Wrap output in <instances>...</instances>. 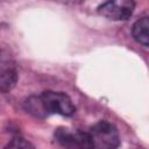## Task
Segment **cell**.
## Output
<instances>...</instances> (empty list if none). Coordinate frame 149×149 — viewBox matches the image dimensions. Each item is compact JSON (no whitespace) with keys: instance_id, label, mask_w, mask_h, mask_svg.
<instances>
[{"instance_id":"obj_1","label":"cell","mask_w":149,"mask_h":149,"mask_svg":"<svg viewBox=\"0 0 149 149\" xmlns=\"http://www.w3.org/2000/svg\"><path fill=\"white\" fill-rule=\"evenodd\" d=\"M91 139L92 148L99 149H113L119 147L120 136L116 127L108 121H99L93 125L87 132Z\"/></svg>"},{"instance_id":"obj_2","label":"cell","mask_w":149,"mask_h":149,"mask_svg":"<svg viewBox=\"0 0 149 149\" xmlns=\"http://www.w3.org/2000/svg\"><path fill=\"white\" fill-rule=\"evenodd\" d=\"M40 98L47 116L51 114L71 116L76 112V107L71 98L63 92L44 91L40 94Z\"/></svg>"},{"instance_id":"obj_3","label":"cell","mask_w":149,"mask_h":149,"mask_svg":"<svg viewBox=\"0 0 149 149\" xmlns=\"http://www.w3.org/2000/svg\"><path fill=\"white\" fill-rule=\"evenodd\" d=\"M17 83V66L7 50H0V92L12 91Z\"/></svg>"},{"instance_id":"obj_4","label":"cell","mask_w":149,"mask_h":149,"mask_svg":"<svg viewBox=\"0 0 149 149\" xmlns=\"http://www.w3.org/2000/svg\"><path fill=\"white\" fill-rule=\"evenodd\" d=\"M135 8L134 0H106L98 7L100 15L113 20L121 21L130 17Z\"/></svg>"},{"instance_id":"obj_5","label":"cell","mask_w":149,"mask_h":149,"mask_svg":"<svg viewBox=\"0 0 149 149\" xmlns=\"http://www.w3.org/2000/svg\"><path fill=\"white\" fill-rule=\"evenodd\" d=\"M55 139L62 147L65 148H79V149L92 148L88 133H84L80 130L58 128L55 132Z\"/></svg>"},{"instance_id":"obj_6","label":"cell","mask_w":149,"mask_h":149,"mask_svg":"<svg viewBox=\"0 0 149 149\" xmlns=\"http://www.w3.org/2000/svg\"><path fill=\"white\" fill-rule=\"evenodd\" d=\"M133 37L140 44L148 47L149 44V20L147 16L139 19L132 28Z\"/></svg>"},{"instance_id":"obj_7","label":"cell","mask_w":149,"mask_h":149,"mask_svg":"<svg viewBox=\"0 0 149 149\" xmlns=\"http://www.w3.org/2000/svg\"><path fill=\"white\" fill-rule=\"evenodd\" d=\"M7 147L10 148H28V147H33L29 142H27L26 140H23L22 137H15L12 140L10 143L7 144Z\"/></svg>"}]
</instances>
